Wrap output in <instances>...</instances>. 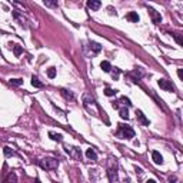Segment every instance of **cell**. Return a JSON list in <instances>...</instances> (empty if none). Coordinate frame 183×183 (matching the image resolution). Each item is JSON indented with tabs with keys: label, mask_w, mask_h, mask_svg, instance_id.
<instances>
[{
	"label": "cell",
	"mask_w": 183,
	"mask_h": 183,
	"mask_svg": "<svg viewBox=\"0 0 183 183\" xmlns=\"http://www.w3.org/2000/svg\"><path fill=\"white\" fill-rule=\"evenodd\" d=\"M66 152L67 153H70L74 159H80V156H82V153L77 147H72V146H66Z\"/></svg>",
	"instance_id": "obj_5"
},
{
	"label": "cell",
	"mask_w": 183,
	"mask_h": 183,
	"mask_svg": "<svg viewBox=\"0 0 183 183\" xmlns=\"http://www.w3.org/2000/svg\"><path fill=\"white\" fill-rule=\"evenodd\" d=\"M120 102H123V103L126 104V106H132V103H130V100H129L128 97H125V96H123V97L120 99Z\"/></svg>",
	"instance_id": "obj_23"
},
{
	"label": "cell",
	"mask_w": 183,
	"mask_h": 183,
	"mask_svg": "<svg viewBox=\"0 0 183 183\" xmlns=\"http://www.w3.org/2000/svg\"><path fill=\"white\" fill-rule=\"evenodd\" d=\"M146 183H156V180H153V179H150V180H147Z\"/></svg>",
	"instance_id": "obj_28"
},
{
	"label": "cell",
	"mask_w": 183,
	"mask_h": 183,
	"mask_svg": "<svg viewBox=\"0 0 183 183\" xmlns=\"http://www.w3.org/2000/svg\"><path fill=\"white\" fill-rule=\"evenodd\" d=\"M62 95H63L67 100H74V96H73V93L67 92V90H62Z\"/></svg>",
	"instance_id": "obj_18"
},
{
	"label": "cell",
	"mask_w": 183,
	"mask_h": 183,
	"mask_svg": "<svg viewBox=\"0 0 183 183\" xmlns=\"http://www.w3.org/2000/svg\"><path fill=\"white\" fill-rule=\"evenodd\" d=\"M87 6L92 9V10H97V9L102 6V3H100V1H97V0H89Z\"/></svg>",
	"instance_id": "obj_8"
},
{
	"label": "cell",
	"mask_w": 183,
	"mask_h": 183,
	"mask_svg": "<svg viewBox=\"0 0 183 183\" xmlns=\"http://www.w3.org/2000/svg\"><path fill=\"white\" fill-rule=\"evenodd\" d=\"M36 183H40V182H39V180H36Z\"/></svg>",
	"instance_id": "obj_30"
},
{
	"label": "cell",
	"mask_w": 183,
	"mask_h": 183,
	"mask_svg": "<svg viewBox=\"0 0 183 183\" xmlns=\"http://www.w3.org/2000/svg\"><path fill=\"white\" fill-rule=\"evenodd\" d=\"M47 76L50 77V79H53V77H55V76H56V69H55V67H49V69H47Z\"/></svg>",
	"instance_id": "obj_20"
},
{
	"label": "cell",
	"mask_w": 183,
	"mask_h": 183,
	"mask_svg": "<svg viewBox=\"0 0 183 183\" xmlns=\"http://www.w3.org/2000/svg\"><path fill=\"white\" fill-rule=\"evenodd\" d=\"M176 180H177V177H176V176H170V177H169V182H170V183H175Z\"/></svg>",
	"instance_id": "obj_27"
},
{
	"label": "cell",
	"mask_w": 183,
	"mask_h": 183,
	"mask_svg": "<svg viewBox=\"0 0 183 183\" xmlns=\"http://www.w3.org/2000/svg\"><path fill=\"white\" fill-rule=\"evenodd\" d=\"M157 85L160 86V89H163V90H166V92H173V90H175L173 85H172L167 79H159Z\"/></svg>",
	"instance_id": "obj_3"
},
{
	"label": "cell",
	"mask_w": 183,
	"mask_h": 183,
	"mask_svg": "<svg viewBox=\"0 0 183 183\" xmlns=\"http://www.w3.org/2000/svg\"><path fill=\"white\" fill-rule=\"evenodd\" d=\"M119 113H120V117H122V119H126V120L129 119V112L126 107H122L119 110Z\"/></svg>",
	"instance_id": "obj_14"
},
{
	"label": "cell",
	"mask_w": 183,
	"mask_h": 183,
	"mask_svg": "<svg viewBox=\"0 0 183 183\" xmlns=\"http://www.w3.org/2000/svg\"><path fill=\"white\" fill-rule=\"evenodd\" d=\"M119 74H120V70L117 69V67H114V70L112 72V76H113V79L117 80V79H119Z\"/></svg>",
	"instance_id": "obj_22"
},
{
	"label": "cell",
	"mask_w": 183,
	"mask_h": 183,
	"mask_svg": "<svg viewBox=\"0 0 183 183\" xmlns=\"http://www.w3.org/2000/svg\"><path fill=\"white\" fill-rule=\"evenodd\" d=\"M147 10H149V13H150V16H152V20H153V23H156V24H159L160 22H162V16H160L159 13L155 10V9H152V7H147Z\"/></svg>",
	"instance_id": "obj_4"
},
{
	"label": "cell",
	"mask_w": 183,
	"mask_h": 183,
	"mask_svg": "<svg viewBox=\"0 0 183 183\" xmlns=\"http://www.w3.org/2000/svg\"><path fill=\"white\" fill-rule=\"evenodd\" d=\"M123 183H130V180H129V179H126V180H125Z\"/></svg>",
	"instance_id": "obj_29"
},
{
	"label": "cell",
	"mask_w": 183,
	"mask_h": 183,
	"mask_svg": "<svg viewBox=\"0 0 183 183\" xmlns=\"http://www.w3.org/2000/svg\"><path fill=\"white\" fill-rule=\"evenodd\" d=\"M4 183H17V177L15 173H10V175L6 177V182Z\"/></svg>",
	"instance_id": "obj_13"
},
{
	"label": "cell",
	"mask_w": 183,
	"mask_h": 183,
	"mask_svg": "<svg viewBox=\"0 0 183 183\" xmlns=\"http://www.w3.org/2000/svg\"><path fill=\"white\" fill-rule=\"evenodd\" d=\"M10 85H13V86H20V85H23V79H10Z\"/></svg>",
	"instance_id": "obj_19"
},
{
	"label": "cell",
	"mask_w": 183,
	"mask_h": 183,
	"mask_svg": "<svg viewBox=\"0 0 183 183\" xmlns=\"http://www.w3.org/2000/svg\"><path fill=\"white\" fill-rule=\"evenodd\" d=\"M116 93H117V90H114V89H110V87H106V89H104V95L109 96V97L114 96Z\"/></svg>",
	"instance_id": "obj_16"
},
{
	"label": "cell",
	"mask_w": 183,
	"mask_h": 183,
	"mask_svg": "<svg viewBox=\"0 0 183 183\" xmlns=\"http://www.w3.org/2000/svg\"><path fill=\"white\" fill-rule=\"evenodd\" d=\"M32 85L34 86V87H43V83H42V82L36 77V76H33V77H32Z\"/></svg>",
	"instance_id": "obj_15"
},
{
	"label": "cell",
	"mask_w": 183,
	"mask_h": 183,
	"mask_svg": "<svg viewBox=\"0 0 183 183\" xmlns=\"http://www.w3.org/2000/svg\"><path fill=\"white\" fill-rule=\"evenodd\" d=\"M100 67H102V70L103 72H106V73H109L112 70V64L107 62V60H103L102 63H100Z\"/></svg>",
	"instance_id": "obj_10"
},
{
	"label": "cell",
	"mask_w": 183,
	"mask_h": 183,
	"mask_svg": "<svg viewBox=\"0 0 183 183\" xmlns=\"http://www.w3.org/2000/svg\"><path fill=\"white\" fill-rule=\"evenodd\" d=\"M86 156L92 160H97V155H96V152L93 150V149H87V150H86Z\"/></svg>",
	"instance_id": "obj_12"
},
{
	"label": "cell",
	"mask_w": 183,
	"mask_h": 183,
	"mask_svg": "<svg viewBox=\"0 0 183 183\" xmlns=\"http://www.w3.org/2000/svg\"><path fill=\"white\" fill-rule=\"evenodd\" d=\"M39 166L44 170H55L59 166V160L55 157H44L39 160Z\"/></svg>",
	"instance_id": "obj_1"
},
{
	"label": "cell",
	"mask_w": 183,
	"mask_h": 183,
	"mask_svg": "<svg viewBox=\"0 0 183 183\" xmlns=\"http://www.w3.org/2000/svg\"><path fill=\"white\" fill-rule=\"evenodd\" d=\"M126 17H128V20L133 22V23H137V22H139V15H137L136 12H130Z\"/></svg>",
	"instance_id": "obj_9"
},
{
	"label": "cell",
	"mask_w": 183,
	"mask_h": 183,
	"mask_svg": "<svg viewBox=\"0 0 183 183\" xmlns=\"http://www.w3.org/2000/svg\"><path fill=\"white\" fill-rule=\"evenodd\" d=\"M120 126V130H122V136L125 139H132L135 137V130L130 128V126H125V125H119Z\"/></svg>",
	"instance_id": "obj_2"
},
{
	"label": "cell",
	"mask_w": 183,
	"mask_h": 183,
	"mask_svg": "<svg viewBox=\"0 0 183 183\" xmlns=\"http://www.w3.org/2000/svg\"><path fill=\"white\" fill-rule=\"evenodd\" d=\"M173 39L177 42V44L183 46V37H182V36H179V34H173Z\"/></svg>",
	"instance_id": "obj_21"
},
{
	"label": "cell",
	"mask_w": 183,
	"mask_h": 183,
	"mask_svg": "<svg viewBox=\"0 0 183 183\" xmlns=\"http://www.w3.org/2000/svg\"><path fill=\"white\" fill-rule=\"evenodd\" d=\"M90 47L95 50V53H99V52L102 50V46H100L99 43H95V42H92V43H90Z\"/></svg>",
	"instance_id": "obj_17"
},
{
	"label": "cell",
	"mask_w": 183,
	"mask_h": 183,
	"mask_svg": "<svg viewBox=\"0 0 183 183\" xmlns=\"http://www.w3.org/2000/svg\"><path fill=\"white\" fill-rule=\"evenodd\" d=\"M49 137L52 140H56V142H62V139H63V136L60 133H53V132H49Z\"/></svg>",
	"instance_id": "obj_11"
},
{
	"label": "cell",
	"mask_w": 183,
	"mask_h": 183,
	"mask_svg": "<svg viewBox=\"0 0 183 183\" xmlns=\"http://www.w3.org/2000/svg\"><path fill=\"white\" fill-rule=\"evenodd\" d=\"M136 117L142 122V125H144V126H149V119H146L143 114V112L142 110H136Z\"/></svg>",
	"instance_id": "obj_7"
},
{
	"label": "cell",
	"mask_w": 183,
	"mask_h": 183,
	"mask_svg": "<svg viewBox=\"0 0 183 183\" xmlns=\"http://www.w3.org/2000/svg\"><path fill=\"white\" fill-rule=\"evenodd\" d=\"M44 6H49V7H56L57 3L56 1H44Z\"/></svg>",
	"instance_id": "obj_24"
},
{
	"label": "cell",
	"mask_w": 183,
	"mask_h": 183,
	"mask_svg": "<svg viewBox=\"0 0 183 183\" xmlns=\"http://www.w3.org/2000/svg\"><path fill=\"white\" fill-rule=\"evenodd\" d=\"M177 76L180 80H183V69H177Z\"/></svg>",
	"instance_id": "obj_26"
},
{
	"label": "cell",
	"mask_w": 183,
	"mask_h": 183,
	"mask_svg": "<svg viewBox=\"0 0 183 183\" xmlns=\"http://www.w3.org/2000/svg\"><path fill=\"white\" fill-rule=\"evenodd\" d=\"M152 159H153V162H155L156 165H162V163H163V157H162V155H160L157 150L152 152Z\"/></svg>",
	"instance_id": "obj_6"
},
{
	"label": "cell",
	"mask_w": 183,
	"mask_h": 183,
	"mask_svg": "<svg viewBox=\"0 0 183 183\" xmlns=\"http://www.w3.org/2000/svg\"><path fill=\"white\" fill-rule=\"evenodd\" d=\"M15 55L16 56L22 55V47H20V46H15Z\"/></svg>",
	"instance_id": "obj_25"
}]
</instances>
